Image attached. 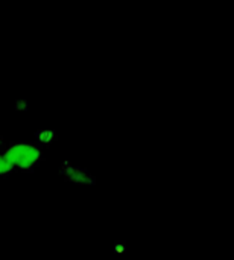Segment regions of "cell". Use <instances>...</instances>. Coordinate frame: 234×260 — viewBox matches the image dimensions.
Wrapping results in <instances>:
<instances>
[{"mask_svg": "<svg viewBox=\"0 0 234 260\" xmlns=\"http://www.w3.org/2000/svg\"><path fill=\"white\" fill-rule=\"evenodd\" d=\"M61 175L67 180V181H70V183H73V184H81V186H84V184H90L91 183V178H90V175L84 171V169H81L79 166H75V165H72V163H64L62 165V168H61Z\"/></svg>", "mask_w": 234, "mask_h": 260, "instance_id": "cell-2", "label": "cell"}, {"mask_svg": "<svg viewBox=\"0 0 234 260\" xmlns=\"http://www.w3.org/2000/svg\"><path fill=\"white\" fill-rule=\"evenodd\" d=\"M56 142V131L52 128H40L35 133V143L40 146H50Z\"/></svg>", "mask_w": 234, "mask_h": 260, "instance_id": "cell-3", "label": "cell"}, {"mask_svg": "<svg viewBox=\"0 0 234 260\" xmlns=\"http://www.w3.org/2000/svg\"><path fill=\"white\" fill-rule=\"evenodd\" d=\"M12 172H14V169L11 168V165H9L8 160L5 158L3 152L0 151V177H6V175H9V174H12Z\"/></svg>", "mask_w": 234, "mask_h": 260, "instance_id": "cell-4", "label": "cell"}, {"mask_svg": "<svg viewBox=\"0 0 234 260\" xmlns=\"http://www.w3.org/2000/svg\"><path fill=\"white\" fill-rule=\"evenodd\" d=\"M2 145H3V139H2V136H0V148H2Z\"/></svg>", "mask_w": 234, "mask_h": 260, "instance_id": "cell-6", "label": "cell"}, {"mask_svg": "<svg viewBox=\"0 0 234 260\" xmlns=\"http://www.w3.org/2000/svg\"><path fill=\"white\" fill-rule=\"evenodd\" d=\"M14 108H15V111H18V113H26V111L29 110V101L24 99V98H18V99H15V102H14Z\"/></svg>", "mask_w": 234, "mask_h": 260, "instance_id": "cell-5", "label": "cell"}, {"mask_svg": "<svg viewBox=\"0 0 234 260\" xmlns=\"http://www.w3.org/2000/svg\"><path fill=\"white\" fill-rule=\"evenodd\" d=\"M2 152L14 171L29 172L43 160V148L35 142H14L5 146Z\"/></svg>", "mask_w": 234, "mask_h": 260, "instance_id": "cell-1", "label": "cell"}]
</instances>
